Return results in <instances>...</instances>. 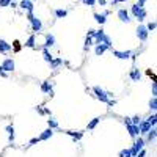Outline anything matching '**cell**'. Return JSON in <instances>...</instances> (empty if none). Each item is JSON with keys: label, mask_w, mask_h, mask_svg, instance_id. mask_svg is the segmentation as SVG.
Here are the masks:
<instances>
[{"label": "cell", "mask_w": 157, "mask_h": 157, "mask_svg": "<svg viewBox=\"0 0 157 157\" xmlns=\"http://www.w3.org/2000/svg\"><path fill=\"white\" fill-rule=\"evenodd\" d=\"M43 57H44V60H46L47 63H49V61L54 58V57H52V54H50V52H49V50H47L46 47H43Z\"/></svg>", "instance_id": "cell-25"}, {"label": "cell", "mask_w": 157, "mask_h": 157, "mask_svg": "<svg viewBox=\"0 0 157 157\" xmlns=\"http://www.w3.org/2000/svg\"><path fill=\"white\" fill-rule=\"evenodd\" d=\"M32 2H35V0H32Z\"/></svg>", "instance_id": "cell-47"}, {"label": "cell", "mask_w": 157, "mask_h": 157, "mask_svg": "<svg viewBox=\"0 0 157 157\" xmlns=\"http://www.w3.org/2000/svg\"><path fill=\"white\" fill-rule=\"evenodd\" d=\"M55 46V36L52 35V33H49V35H46V43H44V47L49 49V47H52Z\"/></svg>", "instance_id": "cell-14"}, {"label": "cell", "mask_w": 157, "mask_h": 157, "mask_svg": "<svg viewBox=\"0 0 157 157\" xmlns=\"http://www.w3.org/2000/svg\"><path fill=\"white\" fill-rule=\"evenodd\" d=\"M148 134V142H154V140H156V135H157V131H156V127H151L149 129V131L146 132Z\"/></svg>", "instance_id": "cell-20"}, {"label": "cell", "mask_w": 157, "mask_h": 157, "mask_svg": "<svg viewBox=\"0 0 157 157\" xmlns=\"http://www.w3.org/2000/svg\"><path fill=\"white\" fill-rule=\"evenodd\" d=\"M7 131H8V140H10V143H13L14 142V127L13 126H7Z\"/></svg>", "instance_id": "cell-22"}, {"label": "cell", "mask_w": 157, "mask_h": 157, "mask_svg": "<svg viewBox=\"0 0 157 157\" xmlns=\"http://www.w3.org/2000/svg\"><path fill=\"white\" fill-rule=\"evenodd\" d=\"M94 3H96V0H85L87 7H94Z\"/></svg>", "instance_id": "cell-37"}, {"label": "cell", "mask_w": 157, "mask_h": 157, "mask_svg": "<svg viewBox=\"0 0 157 157\" xmlns=\"http://www.w3.org/2000/svg\"><path fill=\"white\" fill-rule=\"evenodd\" d=\"M99 123H101V118H94V120H91V121L88 123V129H90V131H93V129L96 127Z\"/></svg>", "instance_id": "cell-24"}, {"label": "cell", "mask_w": 157, "mask_h": 157, "mask_svg": "<svg viewBox=\"0 0 157 157\" xmlns=\"http://www.w3.org/2000/svg\"><path fill=\"white\" fill-rule=\"evenodd\" d=\"M93 39H94V43L99 44V43H104V44H107V46L112 49V39L110 36L105 33L102 29L101 30H94V35H93Z\"/></svg>", "instance_id": "cell-1"}, {"label": "cell", "mask_w": 157, "mask_h": 157, "mask_svg": "<svg viewBox=\"0 0 157 157\" xmlns=\"http://www.w3.org/2000/svg\"><path fill=\"white\" fill-rule=\"evenodd\" d=\"M110 47L107 46V44H104V43H99V44H96V50H94V52H96V55L98 57H101V55H102L105 50H109Z\"/></svg>", "instance_id": "cell-12"}, {"label": "cell", "mask_w": 157, "mask_h": 157, "mask_svg": "<svg viewBox=\"0 0 157 157\" xmlns=\"http://www.w3.org/2000/svg\"><path fill=\"white\" fill-rule=\"evenodd\" d=\"M19 7L22 8V10H27V11H33V2L32 0H22V2L19 3Z\"/></svg>", "instance_id": "cell-13"}, {"label": "cell", "mask_w": 157, "mask_h": 157, "mask_svg": "<svg viewBox=\"0 0 157 157\" xmlns=\"http://www.w3.org/2000/svg\"><path fill=\"white\" fill-rule=\"evenodd\" d=\"M146 2H148V0H138V3H137V5H140V7H143V5L146 3Z\"/></svg>", "instance_id": "cell-43"}, {"label": "cell", "mask_w": 157, "mask_h": 157, "mask_svg": "<svg viewBox=\"0 0 157 157\" xmlns=\"http://www.w3.org/2000/svg\"><path fill=\"white\" fill-rule=\"evenodd\" d=\"M131 13L134 14V18L138 19V21H143L145 18H146V10H145L143 7H140V5H137V3L131 8Z\"/></svg>", "instance_id": "cell-2"}, {"label": "cell", "mask_w": 157, "mask_h": 157, "mask_svg": "<svg viewBox=\"0 0 157 157\" xmlns=\"http://www.w3.org/2000/svg\"><path fill=\"white\" fill-rule=\"evenodd\" d=\"M11 0H0V7H10Z\"/></svg>", "instance_id": "cell-35"}, {"label": "cell", "mask_w": 157, "mask_h": 157, "mask_svg": "<svg viewBox=\"0 0 157 157\" xmlns=\"http://www.w3.org/2000/svg\"><path fill=\"white\" fill-rule=\"evenodd\" d=\"M52 135H54V129L49 127V129H46V131L41 134V135H39V140H49Z\"/></svg>", "instance_id": "cell-19"}, {"label": "cell", "mask_w": 157, "mask_h": 157, "mask_svg": "<svg viewBox=\"0 0 157 157\" xmlns=\"http://www.w3.org/2000/svg\"><path fill=\"white\" fill-rule=\"evenodd\" d=\"M93 43H94L93 36L87 35V39H85V46H83V49H85V50H88V47H90V46H93Z\"/></svg>", "instance_id": "cell-26"}, {"label": "cell", "mask_w": 157, "mask_h": 157, "mask_svg": "<svg viewBox=\"0 0 157 157\" xmlns=\"http://www.w3.org/2000/svg\"><path fill=\"white\" fill-rule=\"evenodd\" d=\"M140 121H142V118L140 116H134V118H131V124H140Z\"/></svg>", "instance_id": "cell-33"}, {"label": "cell", "mask_w": 157, "mask_h": 157, "mask_svg": "<svg viewBox=\"0 0 157 157\" xmlns=\"http://www.w3.org/2000/svg\"><path fill=\"white\" fill-rule=\"evenodd\" d=\"M127 126V131H129V135L131 137H138L140 135V129L137 124H126Z\"/></svg>", "instance_id": "cell-9"}, {"label": "cell", "mask_w": 157, "mask_h": 157, "mask_svg": "<svg viewBox=\"0 0 157 157\" xmlns=\"http://www.w3.org/2000/svg\"><path fill=\"white\" fill-rule=\"evenodd\" d=\"M66 14H68V10H55V16H57L58 19H63Z\"/></svg>", "instance_id": "cell-27"}, {"label": "cell", "mask_w": 157, "mask_h": 157, "mask_svg": "<svg viewBox=\"0 0 157 157\" xmlns=\"http://www.w3.org/2000/svg\"><path fill=\"white\" fill-rule=\"evenodd\" d=\"M138 129H140V134H146L149 129H151V124L145 120V121H140V124H138Z\"/></svg>", "instance_id": "cell-15"}, {"label": "cell", "mask_w": 157, "mask_h": 157, "mask_svg": "<svg viewBox=\"0 0 157 157\" xmlns=\"http://www.w3.org/2000/svg\"><path fill=\"white\" fill-rule=\"evenodd\" d=\"M93 91H94V94H96V98L99 101H102V102L107 104L109 101H110V94L105 91V90H102L101 87H93Z\"/></svg>", "instance_id": "cell-4"}, {"label": "cell", "mask_w": 157, "mask_h": 157, "mask_svg": "<svg viewBox=\"0 0 157 157\" xmlns=\"http://www.w3.org/2000/svg\"><path fill=\"white\" fill-rule=\"evenodd\" d=\"M148 36H149V32H148L146 27H145V25H138L137 27V38L140 39V41H146Z\"/></svg>", "instance_id": "cell-5"}, {"label": "cell", "mask_w": 157, "mask_h": 157, "mask_svg": "<svg viewBox=\"0 0 157 157\" xmlns=\"http://www.w3.org/2000/svg\"><path fill=\"white\" fill-rule=\"evenodd\" d=\"M61 63H63V60H61V58H52V60L49 61V65H50V68H52V69L58 68Z\"/></svg>", "instance_id": "cell-21"}, {"label": "cell", "mask_w": 157, "mask_h": 157, "mask_svg": "<svg viewBox=\"0 0 157 157\" xmlns=\"http://www.w3.org/2000/svg\"><path fill=\"white\" fill-rule=\"evenodd\" d=\"M68 134L72 137V140H74V142H78V140L82 138V132H78V134H76V132H72V131H68Z\"/></svg>", "instance_id": "cell-28"}, {"label": "cell", "mask_w": 157, "mask_h": 157, "mask_svg": "<svg viewBox=\"0 0 157 157\" xmlns=\"http://www.w3.org/2000/svg\"><path fill=\"white\" fill-rule=\"evenodd\" d=\"M153 96H157V83L153 82Z\"/></svg>", "instance_id": "cell-39"}, {"label": "cell", "mask_w": 157, "mask_h": 157, "mask_svg": "<svg viewBox=\"0 0 157 157\" xmlns=\"http://www.w3.org/2000/svg\"><path fill=\"white\" fill-rule=\"evenodd\" d=\"M113 55L120 60H127L132 57V50H126V52H120V50H113Z\"/></svg>", "instance_id": "cell-8"}, {"label": "cell", "mask_w": 157, "mask_h": 157, "mask_svg": "<svg viewBox=\"0 0 157 157\" xmlns=\"http://www.w3.org/2000/svg\"><path fill=\"white\" fill-rule=\"evenodd\" d=\"M143 146H145V140H143V138H138L137 142L134 143V146L131 148V157H135L138 151L143 149Z\"/></svg>", "instance_id": "cell-6"}, {"label": "cell", "mask_w": 157, "mask_h": 157, "mask_svg": "<svg viewBox=\"0 0 157 157\" xmlns=\"http://www.w3.org/2000/svg\"><path fill=\"white\" fill-rule=\"evenodd\" d=\"M145 156H146V151H145V149H140L135 157H145Z\"/></svg>", "instance_id": "cell-38"}, {"label": "cell", "mask_w": 157, "mask_h": 157, "mask_svg": "<svg viewBox=\"0 0 157 157\" xmlns=\"http://www.w3.org/2000/svg\"><path fill=\"white\" fill-rule=\"evenodd\" d=\"M88 35H90V36H93V35H94V30H93V29H90V30H88Z\"/></svg>", "instance_id": "cell-46"}, {"label": "cell", "mask_w": 157, "mask_h": 157, "mask_svg": "<svg viewBox=\"0 0 157 157\" xmlns=\"http://www.w3.org/2000/svg\"><path fill=\"white\" fill-rule=\"evenodd\" d=\"M0 76H2V77H7V71H3L2 66H0Z\"/></svg>", "instance_id": "cell-41"}, {"label": "cell", "mask_w": 157, "mask_h": 157, "mask_svg": "<svg viewBox=\"0 0 157 157\" xmlns=\"http://www.w3.org/2000/svg\"><path fill=\"white\" fill-rule=\"evenodd\" d=\"M131 78L134 82H138L140 78H142V72H140L137 68H132V71H131Z\"/></svg>", "instance_id": "cell-18"}, {"label": "cell", "mask_w": 157, "mask_h": 157, "mask_svg": "<svg viewBox=\"0 0 157 157\" xmlns=\"http://www.w3.org/2000/svg\"><path fill=\"white\" fill-rule=\"evenodd\" d=\"M146 121L151 124V127H156V123H157V116H156V113H153V115H151Z\"/></svg>", "instance_id": "cell-29"}, {"label": "cell", "mask_w": 157, "mask_h": 157, "mask_svg": "<svg viewBox=\"0 0 157 157\" xmlns=\"http://www.w3.org/2000/svg\"><path fill=\"white\" fill-rule=\"evenodd\" d=\"M118 156L120 157H131V149H121Z\"/></svg>", "instance_id": "cell-32"}, {"label": "cell", "mask_w": 157, "mask_h": 157, "mask_svg": "<svg viewBox=\"0 0 157 157\" xmlns=\"http://www.w3.org/2000/svg\"><path fill=\"white\" fill-rule=\"evenodd\" d=\"M35 110L38 112V113H39V115H44V110H43L41 107H35Z\"/></svg>", "instance_id": "cell-42"}, {"label": "cell", "mask_w": 157, "mask_h": 157, "mask_svg": "<svg viewBox=\"0 0 157 157\" xmlns=\"http://www.w3.org/2000/svg\"><path fill=\"white\" fill-rule=\"evenodd\" d=\"M107 16H109V11H104L102 14H99V13H94V19H96L98 24H105V21H107Z\"/></svg>", "instance_id": "cell-10"}, {"label": "cell", "mask_w": 157, "mask_h": 157, "mask_svg": "<svg viewBox=\"0 0 157 157\" xmlns=\"http://www.w3.org/2000/svg\"><path fill=\"white\" fill-rule=\"evenodd\" d=\"M149 109L153 112H156V109H157V98L156 96H153V99L149 101Z\"/></svg>", "instance_id": "cell-30"}, {"label": "cell", "mask_w": 157, "mask_h": 157, "mask_svg": "<svg viewBox=\"0 0 157 157\" xmlns=\"http://www.w3.org/2000/svg\"><path fill=\"white\" fill-rule=\"evenodd\" d=\"M107 104H109V105H110V107H113V105H115V104H116V102H115V101H109V102H107Z\"/></svg>", "instance_id": "cell-45"}, {"label": "cell", "mask_w": 157, "mask_h": 157, "mask_svg": "<svg viewBox=\"0 0 157 157\" xmlns=\"http://www.w3.org/2000/svg\"><path fill=\"white\" fill-rule=\"evenodd\" d=\"M2 68H3V71H7V72L14 71V60L13 58H5L3 63H2Z\"/></svg>", "instance_id": "cell-7"}, {"label": "cell", "mask_w": 157, "mask_h": 157, "mask_svg": "<svg viewBox=\"0 0 157 157\" xmlns=\"http://www.w3.org/2000/svg\"><path fill=\"white\" fill-rule=\"evenodd\" d=\"M11 49H13L11 44H8L5 39H0V54H8Z\"/></svg>", "instance_id": "cell-11"}, {"label": "cell", "mask_w": 157, "mask_h": 157, "mask_svg": "<svg viewBox=\"0 0 157 157\" xmlns=\"http://www.w3.org/2000/svg\"><path fill=\"white\" fill-rule=\"evenodd\" d=\"M35 43H36L35 35H32L29 39H27V43H25V47H30V49H33V47H35Z\"/></svg>", "instance_id": "cell-23"}, {"label": "cell", "mask_w": 157, "mask_h": 157, "mask_svg": "<svg viewBox=\"0 0 157 157\" xmlns=\"http://www.w3.org/2000/svg\"><path fill=\"white\" fill-rule=\"evenodd\" d=\"M27 19H29V22L32 24L33 32H41L43 24H41V21H39L38 18H35V16H33V11H29V14H27Z\"/></svg>", "instance_id": "cell-3"}, {"label": "cell", "mask_w": 157, "mask_h": 157, "mask_svg": "<svg viewBox=\"0 0 157 157\" xmlns=\"http://www.w3.org/2000/svg\"><path fill=\"white\" fill-rule=\"evenodd\" d=\"M41 91H43V93H46V94H50V96L54 94L52 85H50L49 82H43V85H41Z\"/></svg>", "instance_id": "cell-16"}, {"label": "cell", "mask_w": 157, "mask_h": 157, "mask_svg": "<svg viewBox=\"0 0 157 157\" xmlns=\"http://www.w3.org/2000/svg\"><path fill=\"white\" fill-rule=\"evenodd\" d=\"M127 0H112V5H116V3H124Z\"/></svg>", "instance_id": "cell-40"}, {"label": "cell", "mask_w": 157, "mask_h": 157, "mask_svg": "<svg viewBox=\"0 0 157 157\" xmlns=\"http://www.w3.org/2000/svg\"><path fill=\"white\" fill-rule=\"evenodd\" d=\"M96 2H98V3L101 5V7H104V5L107 3V2H105V0H96Z\"/></svg>", "instance_id": "cell-44"}, {"label": "cell", "mask_w": 157, "mask_h": 157, "mask_svg": "<svg viewBox=\"0 0 157 157\" xmlns=\"http://www.w3.org/2000/svg\"><path fill=\"white\" fill-rule=\"evenodd\" d=\"M118 18H120V21H123V22H129V21H131L129 13L126 10H118Z\"/></svg>", "instance_id": "cell-17"}, {"label": "cell", "mask_w": 157, "mask_h": 157, "mask_svg": "<svg viewBox=\"0 0 157 157\" xmlns=\"http://www.w3.org/2000/svg\"><path fill=\"white\" fill-rule=\"evenodd\" d=\"M47 124H49V127L50 129H57L58 127V123L54 120V118H50V120H47Z\"/></svg>", "instance_id": "cell-31"}, {"label": "cell", "mask_w": 157, "mask_h": 157, "mask_svg": "<svg viewBox=\"0 0 157 157\" xmlns=\"http://www.w3.org/2000/svg\"><path fill=\"white\" fill-rule=\"evenodd\" d=\"M146 29H148V32H154L156 30V22H149L146 25Z\"/></svg>", "instance_id": "cell-34"}, {"label": "cell", "mask_w": 157, "mask_h": 157, "mask_svg": "<svg viewBox=\"0 0 157 157\" xmlns=\"http://www.w3.org/2000/svg\"><path fill=\"white\" fill-rule=\"evenodd\" d=\"M38 142H41V140H39V137H35V138H32V140H30V146H33V145H36Z\"/></svg>", "instance_id": "cell-36"}]
</instances>
